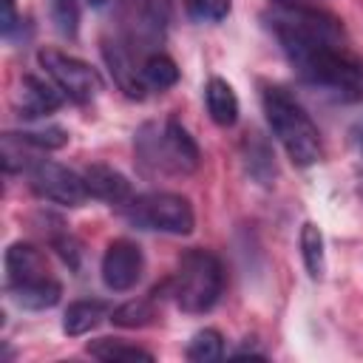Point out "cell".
Listing matches in <instances>:
<instances>
[{
  "label": "cell",
  "mask_w": 363,
  "mask_h": 363,
  "mask_svg": "<svg viewBox=\"0 0 363 363\" xmlns=\"http://www.w3.org/2000/svg\"><path fill=\"white\" fill-rule=\"evenodd\" d=\"M275 40L303 82L323 88L343 102L363 99V60H357L343 43L306 34H275Z\"/></svg>",
  "instance_id": "6da1fadb"
},
{
  "label": "cell",
  "mask_w": 363,
  "mask_h": 363,
  "mask_svg": "<svg viewBox=\"0 0 363 363\" xmlns=\"http://www.w3.org/2000/svg\"><path fill=\"white\" fill-rule=\"evenodd\" d=\"M261 105L278 142L295 167H312L323 159V139L312 116L281 85H261Z\"/></svg>",
  "instance_id": "7a4b0ae2"
},
{
  "label": "cell",
  "mask_w": 363,
  "mask_h": 363,
  "mask_svg": "<svg viewBox=\"0 0 363 363\" xmlns=\"http://www.w3.org/2000/svg\"><path fill=\"white\" fill-rule=\"evenodd\" d=\"M133 150H136L139 170L145 176H156V173L187 176L201 164L199 145L179 119H167L162 125L145 122L136 130Z\"/></svg>",
  "instance_id": "3957f363"
},
{
  "label": "cell",
  "mask_w": 363,
  "mask_h": 363,
  "mask_svg": "<svg viewBox=\"0 0 363 363\" xmlns=\"http://www.w3.org/2000/svg\"><path fill=\"white\" fill-rule=\"evenodd\" d=\"M167 289L182 312L187 315L210 312L218 303L224 289L221 261L210 250H187L179 258V269L167 281Z\"/></svg>",
  "instance_id": "277c9868"
},
{
  "label": "cell",
  "mask_w": 363,
  "mask_h": 363,
  "mask_svg": "<svg viewBox=\"0 0 363 363\" xmlns=\"http://www.w3.org/2000/svg\"><path fill=\"white\" fill-rule=\"evenodd\" d=\"M125 218L142 230H156V233H170V235H190L196 227L193 207L184 196L167 193V190H153L142 196H130L125 204Z\"/></svg>",
  "instance_id": "5b68a950"
},
{
  "label": "cell",
  "mask_w": 363,
  "mask_h": 363,
  "mask_svg": "<svg viewBox=\"0 0 363 363\" xmlns=\"http://www.w3.org/2000/svg\"><path fill=\"white\" fill-rule=\"evenodd\" d=\"M37 60H40V65L45 68V74L51 77V82H54L68 99H74V102H79V105L91 102V99L99 94V88H102L99 74H96L88 62H82V60H77V57H71V54H65V51L43 48V51L37 54Z\"/></svg>",
  "instance_id": "8992f818"
},
{
  "label": "cell",
  "mask_w": 363,
  "mask_h": 363,
  "mask_svg": "<svg viewBox=\"0 0 363 363\" xmlns=\"http://www.w3.org/2000/svg\"><path fill=\"white\" fill-rule=\"evenodd\" d=\"M26 176H28L31 190L40 199L51 201V204L82 207L85 199H88V187L82 182V173H74L65 164H57V162H48V159H37V162H31L26 167Z\"/></svg>",
  "instance_id": "52a82bcc"
},
{
  "label": "cell",
  "mask_w": 363,
  "mask_h": 363,
  "mask_svg": "<svg viewBox=\"0 0 363 363\" xmlns=\"http://www.w3.org/2000/svg\"><path fill=\"white\" fill-rule=\"evenodd\" d=\"M102 284L111 289V292H128L139 284L142 272H145V255H142V247L130 238H113L108 247H105V255H102Z\"/></svg>",
  "instance_id": "ba28073f"
},
{
  "label": "cell",
  "mask_w": 363,
  "mask_h": 363,
  "mask_svg": "<svg viewBox=\"0 0 363 363\" xmlns=\"http://www.w3.org/2000/svg\"><path fill=\"white\" fill-rule=\"evenodd\" d=\"M60 105H62V96H60V88L57 85H48L45 79L31 77V74H26L20 79L17 108H20V116L23 119H40V116L57 111Z\"/></svg>",
  "instance_id": "9c48e42d"
},
{
  "label": "cell",
  "mask_w": 363,
  "mask_h": 363,
  "mask_svg": "<svg viewBox=\"0 0 363 363\" xmlns=\"http://www.w3.org/2000/svg\"><path fill=\"white\" fill-rule=\"evenodd\" d=\"M82 182L88 187V196L105 204H125L130 199V182L111 164H88L82 170Z\"/></svg>",
  "instance_id": "30bf717a"
},
{
  "label": "cell",
  "mask_w": 363,
  "mask_h": 363,
  "mask_svg": "<svg viewBox=\"0 0 363 363\" xmlns=\"http://www.w3.org/2000/svg\"><path fill=\"white\" fill-rule=\"evenodd\" d=\"M6 289H9V298H11L20 309H31V312L51 309V306H57L60 298H62V286H60V281H54L51 275L31 278V281H23V284H6Z\"/></svg>",
  "instance_id": "8fae6325"
},
{
  "label": "cell",
  "mask_w": 363,
  "mask_h": 363,
  "mask_svg": "<svg viewBox=\"0 0 363 363\" xmlns=\"http://www.w3.org/2000/svg\"><path fill=\"white\" fill-rule=\"evenodd\" d=\"M48 275V264L40 247L28 241H14L6 250V284H23Z\"/></svg>",
  "instance_id": "7c38bea8"
},
{
  "label": "cell",
  "mask_w": 363,
  "mask_h": 363,
  "mask_svg": "<svg viewBox=\"0 0 363 363\" xmlns=\"http://www.w3.org/2000/svg\"><path fill=\"white\" fill-rule=\"evenodd\" d=\"M102 57H105V62H108V68H111L113 82H116L128 96L142 99L147 85H145V79H142V71H136V65H133L128 48L119 45V43H105V45H102Z\"/></svg>",
  "instance_id": "4fadbf2b"
},
{
  "label": "cell",
  "mask_w": 363,
  "mask_h": 363,
  "mask_svg": "<svg viewBox=\"0 0 363 363\" xmlns=\"http://www.w3.org/2000/svg\"><path fill=\"white\" fill-rule=\"evenodd\" d=\"M204 105L210 119L218 128H233L238 122V96L233 91V85L221 77H210L204 85Z\"/></svg>",
  "instance_id": "5bb4252c"
},
{
  "label": "cell",
  "mask_w": 363,
  "mask_h": 363,
  "mask_svg": "<svg viewBox=\"0 0 363 363\" xmlns=\"http://www.w3.org/2000/svg\"><path fill=\"white\" fill-rule=\"evenodd\" d=\"M105 318H108L105 301H74V303H68V309L62 315V332L68 337H79V335H88L91 329H96Z\"/></svg>",
  "instance_id": "9a60e30c"
},
{
  "label": "cell",
  "mask_w": 363,
  "mask_h": 363,
  "mask_svg": "<svg viewBox=\"0 0 363 363\" xmlns=\"http://www.w3.org/2000/svg\"><path fill=\"white\" fill-rule=\"evenodd\" d=\"M88 354L91 357H99V360H108V363H153V354L136 343H128L122 337H96L91 340L88 346Z\"/></svg>",
  "instance_id": "2e32d148"
},
{
  "label": "cell",
  "mask_w": 363,
  "mask_h": 363,
  "mask_svg": "<svg viewBox=\"0 0 363 363\" xmlns=\"http://www.w3.org/2000/svg\"><path fill=\"white\" fill-rule=\"evenodd\" d=\"M301 258L312 281H320L326 272V250H323V233L315 221H303L301 227Z\"/></svg>",
  "instance_id": "e0dca14e"
},
{
  "label": "cell",
  "mask_w": 363,
  "mask_h": 363,
  "mask_svg": "<svg viewBox=\"0 0 363 363\" xmlns=\"http://www.w3.org/2000/svg\"><path fill=\"white\" fill-rule=\"evenodd\" d=\"M139 71H142L145 85H147V88H156V91L173 88V85L179 82V65H176L167 54H162V51L150 54V57L142 62Z\"/></svg>",
  "instance_id": "ac0fdd59"
},
{
  "label": "cell",
  "mask_w": 363,
  "mask_h": 363,
  "mask_svg": "<svg viewBox=\"0 0 363 363\" xmlns=\"http://www.w3.org/2000/svg\"><path fill=\"white\" fill-rule=\"evenodd\" d=\"M184 354L193 363H216V360H221L224 357V337H221V332L218 329H210V326L207 329H199L190 337Z\"/></svg>",
  "instance_id": "d6986e66"
},
{
  "label": "cell",
  "mask_w": 363,
  "mask_h": 363,
  "mask_svg": "<svg viewBox=\"0 0 363 363\" xmlns=\"http://www.w3.org/2000/svg\"><path fill=\"white\" fill-rule=\"evenodd\" d=\"M111 320L122 329H142V326L156 320V303H153V298L128 301V303H122L111 312Z\"/></svg>",
  "instance_id": "ffe728a7"
},
{
  "label": "cell",
  "mask_w": 363,
  "mask_h": 363,
  "mask_svg": "<svg viewBox=\"0 0 363 363\" xmlns=\"http://www.w3.org/2000/svg\"><path fill=\"white\" fill-rule=\"evenodd\" d=\"M244 150H247V170L252 179H258L261 184H269L275 179V159L269 153V147L261 142V139H247L244 142Z\"/></svg>",
  "instance_id": "44dd1931"
},
{
  "label": "cell",
  "mask_w": 363,
  "mask_h": 363,
  "mask_svg": "<svg viewBox=\"0 0 363 363\" xmlns=\"http://www.w3.org/2000/svg\"><path fill=\"white\" fill-rule=\"evenodd\" d=\"M26 145H31L34 150H60L68 145V130L60 125H45V128H26L17 133Z\"/></svg>",
  "instance_id": "7402d4cb"
},
{
  "label": "cell",
  "mask_w": 363,
  "mask_h": 363,
  "mask_svg": "<svg viewBox=\"0 0 363 363\" xmlns=\"http://www.w3.org/2000/svg\"><path fill=\"white\" fill-rule=\"evenodd\" d=\"M48 9H51V23L54 28L74 40L77 31H79V3L77 0H48Z\"/></svg>",
  "instance_id": "603a6c76"
},
{
  "label": "cell",
  "mask_w": 363,
  "mask_h": 363,
  "mask_svg": "<svg viewBox=\"0 0 363 363\" xmlns=\"http://www.w3.org/2000/svg\"><path fill=\"white\" fill-rule=\"evenodd\" d=\"M184 9L199 23H221L230 14L233 3L230 0H184Z\"/></svg>",
  "instance_id": "cb8c5ba5"
},
{
  "label": "cell",
  "mask_w": 363,
  "mask_h": 363,
  "mask_svg": "<svg viewBox=\"0 0 363 363\" xmlns=\"http://www.w3.org/2000/svg\"><path fill=\"white\" fill-rule=\"evenodd\" d=\"M17 26V14H14V0H3V34L9 37Z\"/></svg>",
  "instance_id": "d4e9b609"
},
{
  "label": "cell",
  "mask_w": 363,
  "mask_h": 363,
  "mask_svg": "<svg viewBox=\"0 0 363 363\" xmlns=\"http://www.w3.org/2000/svg\"><path fill=\"white\" fill-rule=\"evenodd\" d=\"M88 3H91V6H94V9H102V6H105V3H108V0H88Z\"/></svg>",
  "instance_id": "484cf974"
}]
</instances>
